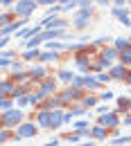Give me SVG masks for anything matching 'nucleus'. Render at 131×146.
<instances>
[{
  "label": "nucleus",
  "mask_w": 131,
  "mask_h": 146,
  "mask_svg": "<svg viewBox=\"0 0 131 146\" xmlns=\"http://www.w3.org/2000/svg\"><path fill=\"white\" fill-rule=\"evenodd\" d=\"M124 68H127L124 63L113 65V68H111V76H113V79H124V76H127V70H124Z\"/></svg>",
  "instance_id": "11"
},
{
  "label": "nucleus",
  "mask_w": 131,
  "mask_h": 146,
  "mask_svg": "<svg viewBox=\"0 0 131 146\" xmlns=\"http://www.w3.org/2000/svg\"><path fill=\"white\" fill-rule=\"evenodd\" d=\"M56 52L54 50H48V52H41V56H38V58H41V61H43V63H50V61H56Z\"/></svg>",
  "instance_id": "17"
},
{
  "label": "nucleus",
  "mask_w": 131,
  "mask_h": 146,
  "mask_svg": "<svg viewBox=\"0 0 131 146\" xmlns=\"http://www.w3.org/2000/svg\"><path fill=\"white\" fill-rule=\"evenodd\" d=\"M111 11H113V16H118V20H120L122 25L131 27V20H129V11H127V7H113Z\"/></svg>",
  "instance_id": "7"
},
{
  "label": "nucleus",
  "mask_w": 131,
  "mask_h": 146,
  "mask_svg": "<svg viewBox=\"0 0 131 146\" xmlns=\"http://www.w3.org/2000/svg\"><path fill=\"white\" fill-rule=\"evenodd\" d=\"M36 56H41V50H38V47H27V52L23 54V58H25V61H32V58H36Z\"/></svg>",
  "instance_id": "19"
},
{
  "label": "nucleus",
  "mask_w": 131,
  "mask_h": 146,
  "mask_svg": "<svg viewBox=\"0 0 131 146\" xmlns=\"http://www.w3.org/2000/svg\"><path fill=\"white\" fill-rule=\"evenodd\" d=\"M120 56V50H115V47H109V50H104L102 54H99V61L104 63V68H111L113 61Z\"/></svg>",
  "instance_id": "5"
},
{
  "label": "nucleus",
  "mask_w": 131,
  "mask_h": 146,
  "mask_svg": "<svg viewBox=\"0 0 131 146\" xmlns=\"http://www.w3.org/2000/svg\"><path fill=\"white\" fill-rule=\"evenodd\" d=\"M43 90H48L50 94L56 92V81H54V79H50V76H45V79H43Z\"/></svg>",
  "instance_id": "16"
},
{
  "label": "nucleus",
  "mask_w": 131,
  "mask_h": 146,
  "mask_svg": "<svg viewBox=\"0 0 131 146\" xmlns=\"http://www.w3.org/2000/svg\"><path fill=\"white\" fill-rule=\"evenodd\" d=\"M79 94H81V88H73V90H66V92H63L61 99H63V101H70V99H77Z\"/></svg>",
  "instance_id": "15"
},
{
  "label": "nucleus",
  "mask_w": 131,
  "mask_h": 146,
  "mask_svg": "<svg viewBox=\"0 0 131 146\" xmlns=\"http://www.w3.org/2000/svg\"><path fill=\"white\" fill-rule=\"evenodd\" d=\"M36 7H38V0H18V2L14 5V16H18V18H30Z\"/></svg>",
  "instance_id": "1"
},
{
  "label": "nucleus",
  "mask_w": 131,
  "mask_h": 146,
  "mask_svg": "<svg viewBox=\"0 0 131 146\" xmlns=\"http://www.w3.org/2000/svg\"><path fill=\"white\" fill-rule=\"evenodd\" d=\"M16 90V88H11V83H9V81H5V83H2V97H7V94H11V92Z\"/></svg>",
  "instance_id": "25"
},
{
  "label": "nucleus",
  "mask_w": 131,
  "mask_h": 146,
  "mask_svg": "<svg viewBox=\"0 0 131 146\" xmlns=\"http://www.w3.org/2000/svg\"><path fill=\"white\" fill-rule=\"evenodd\" d=\"M66 45H61V43H54V40H48V50H54V52H59V50H63Z\"/></svg>",
  "instance_id": "28"
},
{
  "label": "nucleus",
  "mask_w": 131,
  "mask_h": 146,
  "mask_svg": "<svg viewBox=\"0 0 131 146\" xmlns=\"http://www.w3.org/2000/svg\"><path fill=\"white\" fill-rule=\"evenodd\" d=\"M73 88H84V76H75V81H73Z\"/></svg>",
  "instance_id": "30"
},
{
  "label": "nucleus",
  "mask_w": 131,
  "mask_h": 146,
  "mask_svg": "<svg viewBox=\"0 0 131 146\" xmlns=\"http://www.w3.org/2000/svg\"><path fill=\"white\" fill-rule=\"evenodd\" d=\"M79 139H81V133H73V135L68 133V142H79Z\"/></svg>",
  "instance_id": "31"
},
{
  "label": "nucleus",
  "mask_w": 131,
  "mask_h": 146,
  "mask_svg": "<svg viewBox=\"0 0 131 146\" xmlns=\"http://www.w3.org/2000/svg\"><path fill=\"white\" fill-rule=\"evenodd\" d=\"M129 43H131V36H129Z\"/></svg>",
  "instance_id": "47"
},
{
  "label": "nucleus",
  "mask_w": 131,
  "mask_h": 146,
  "mask_svg": "<svg viewBox=\"0 0 131 146\" xmlns=\"http://www.w3.org/2000/svg\"><path fill=\"white\" fill-rule=\"evenodd\" d=\"M73 115H75V117H81V115H86V108H75Z\"/></svg>",
  "instance_id": "37"
},
{
  "label": "nucleus",
  "mask_w": 131,
  "mask_h": 146,
  "mask_svg": "<svg viewBox=\"0 0 131 146\" xmlns=\"http://www.w3.org/2000/svg\"><path fill=\"white\" fill-rule=\"evenodd\" d=\"M131 142V135H124V137H115L113 139V146H124V144H129Z\"/></svg>",
  "instance_id": "24"
},
{
  "label": "nucleus",
  "mask_w": 131,
  "mask_h": 146,
  "mask_svg": "<svg viewBox=\"0 0 131 146\" xmlns=\"http://www.w3.org/2000/svg\"><path fill=\"white\" fill-rule=\"evenodd\" d=\"M109 40H111V36H102V38H97V40H95V45H106Z\"/></svg>",
  "instance_id": "33"
},
{
  "label": "nucleus",
  "mask_w": 131,
  "mask_h": 146,
  "mask_svg": "<svg viewBox=\"0 0 131 146\" xmlns=\"http://www.w3.org/2000/svg\"><path fill=\"white\" fill-rule=\"evenodd\" d=\"M111 79H113L111 74H106V72H97V81H99V83H109Z\"/></svg>",
  "instance_id": "27"
},
{
  "label": "nucleus",
  "mask_w": 131,
  "mask_h": 146,
  "mask_svg": "<svg viewBox=\"0 0 131 146\" xmlns=\"http://www.w3.org/2000/svg\"><path fill=\"white\" fill-rule=\"evenodd\" d=\"M75 130H77V133H81L84 137H91V135H93V133H91V126H88V121H77Z\"/></svg>",
  "instance_id": "13"
},
{
  "label": "nucleus",
  "mask_w": 131,
  "mask_h": 146,
  "mask_svg": "<svg viewBox=\"0 0 131 146\" xmlns=\"http://www.w3.org/2000/svg\"><path fill=\"white\" fill-rule=\"evenodd\" d=\"M59 0H38V5H56Z\"/></svg>",
  "instance_id": "42"
},
{
  "label": "nucleus",
  "mask_w": 131,
  "mask_h": 146,
  "mask_svg": "<svg viewBox=\"0 0 131 146\" xmlns=\"http://www.w3.org/2000/svg\"><path fill=\"white\" fill-rule=\"evenodd\" d=\"M99 97H102V99H104V101H109V99H113V92H102V94H99Z\"/></svg>",
  "instance_id": "41"
},
{
  "label": "nucleus",
  "mask_w": 131,
  "mask_h": 146,
  "mask_svg": "<svg viewBox=\"0 0 131 146\" xmlns=\"http://www.w3.org/2000/svg\"><path fill=\"white\" fill-rule=\"evenodd\" d=\"M124 81H127V83H131V72H127V76H124Z\"/></svg>",
  "instance_id": "43"
},
{
  "label": "nucleus",
  "mask_w": 131,
  "mask_h": 146,
  "mask_svg": "<svg viewBox=\"0 0 131 146\" xmlns=\"http://www.w3.org/2000/svg\"><path fill=\"white\" fill-rule=\"evenodd\" d=\"M36 121H38V126H41V128H52V110H43V112H38Z\"/></svg>",
  "instance_id": "8"
},
{
  "label": "nucleus",
  "mask_w": 131,
  "mask_h": 146,
  "mask_svg": "<svg viewBox=\"0 0 131 146\" xmlns=\"http://www.w3.org/2000/svg\"><path fill=\"white\" fill-rule=\"evenodd\" d=\"M0 2H2V7H14L18 0H0Z\"/></svg>",
  "instance_id": "36"
},
{
  "label": "nucleus",
  "mask_w": 131,
  "mask_h": 146,
  "mask_svg": "<svg viewBox=\"0 0 131 146\" xmlns=\"http://www.w3.org/2000/svg\"><path fill=\"white\" fill-rule=\"evenodd\" d=\"M0 65H2V68H9V65H11V58H7V56H2V61H0Z\"/></svg>",
  "instance_id": "35"
},
{
  "label": "nucleus",
  "mask_w": 131,
  "mask_h": 146,
  "mask_svg": "<svg viewBox=\"0 0 131 146\" xmlns=\"http://www.w3.org/2000/svg\"><path fill=\"white\" fill-rule=\"evenodd\" d=\"M20 119H23V110L11 108V110H5V112H2V126H5V128H9V126H18Z\"/></svg>",
  "instance_id": "2"
},
{
  "label": "nucleus",
  "mask_w": 131,
  "mask_h": 146,
  "mask_svg": "<svg viewBox=\"0 0 131 146\" xmlns=\"http://www.w3.org/2000/svg\"><path fill=\"white\" fill-rule=\"evenodd\" d=\"M97 5H109V0H95Z\"/></svg>",
  "instance_id": "44"
},
{
  "label": "nucleus",
  "mask_w": 131,
  "mask_h": 146,
  "mask_svg": "<svg viewBox=\"0 0 131 146\" xmlns=\"http://www.w3.org/2000/svg\"><path fill=\"white\" fill-rule=\"evenodd\" d=\"M91 133H93V137H97V139H104V137H106V128H104V124H102V126H93V128H91Z\"/></svg>",
  "instance_id": "18"
},
{
  "label": "nucleus",
  "mask_w": 131,
  "mask_h": 146,
  "mask_svg": "<svg viewBox=\"0 0 131 146\" xmlns=\"http://www.w3.org/2000/svg\"><path fill=\"white\" fill-rule=\"evenodd\" d=\"M104 126H111V128H115V126H120V119H118V115H113V112H106V115H102V119H99Z\"/></svg>",
  "instance_id": "9"
},
{
  "label": "nucleus",
  "mask_w": 131,
  "mask_h": 146,
  "mask_svg": "<svg viewBox=\"0 0 131 146\" xmlns=\"http://www.w3.org/2000/svg\"><path fill=\"white\" fill-rule=\"evenodd\" d=\"M88 106H97V99L95 97H86L84 99V108H88Z\"/></svg>",
  "instance_id": "29"
},
{
  "label": "nucleus",
  "mask_w": 131,
  "mask_h": 146,
  "mask_svg": "<svg viewBox=\"0 0 131 146\" xmlns=\"http://www.w3.org/2000/svg\"><path fill=\"white\" fill-rule=\"evenodd\" d=\"M79 146H93V144H79Z\"/></svg>",
  "instance_id": "46"
},
{
  "label": "nucleus",
  "mask_w": 131,
  "mask_h": 146,
  "mask_svg": "<svg viewBox=\"0 0 131 146\" xmlns=\"http://www.w3.org/2000/svg\"><path fill=\"white\" fill-rule=\"evenodd\" d=\"M30 76H32V79H41V81H43L48 74H45V68H43V65H38V68H32V70H30Z\"/></svg>",
  "instance_id": "14"
},
{
  "label": "nucleus",
  "mask_w": 131,
  "mask_h": 146,
  "mask_svg": "<svg viewBox=\"0 0 131 146\" xmlns=\"http://www.w3.org/2000/svg\"><path fill=\"white\" fill-rule=\"evenodd\" d=\"M56 76H59L61 81H68V83H70V81H75V72H68V70H59Z\"/></svg>",
  "instance_id": "21"
},
{
  "label": "nucleus",
  "mask_w": 131,
  "mask_h": 146,
  "mask_svg": "<svg viewBox=\"0 0 131 146\" xmlns=\"http://www.w3.org/2000/svg\"><path fill=\"white\" fill-rule=\"evenodd\" d=\"M63 115L66 112H61V110H52V128H59V126H63L66 124V119H63Z\"/></svg>",
  "instance_id": "10"
},
{
  "label": "nucleus",
  "mask_w": 131,
  "mask_h": 146,
  "mask_svg": "<svg viewBox=\"0 0 131 146\" xmlns=\"http://www.w3.org/2000/svg\"><path fill=\"white\" fill-rule=\"evenodd\" d=\"M129 5H131V0H129Z\"/></svg>",
  "instance_id": "48"
},
{
  "label": "nucleus",
  "mask_w": 131,
  "mask_h": 146,
  "mask_svg": "<svg viewBox=\"0 0 131 146\" xmlns=\"http://www.w3.org/2000/svg\"><path fill=\"white\" fill-rule=\"evenodd\" d=\"M129 38H115V50H120V52H124L127 47H129Z\"/></svg>",
  "instance_id": "22"
},
{
  "label": "nucleus",
  "mask_w": 131,
  "mask_h": 146,
  "mask_svg": "<svg viewBox=\"0 0 131 146\" xmlns=\"http://www.w3.org/2000/svg\"><path fill=\"white\" fill-rule=\"evenodd\" d=\"M63 119H66V124H70V121L75 119V115H73V112H66V115H63Z\"/></svg>",
  "instance_id": "39"
},
{
  "label": "nucleus",
  "mask_w": 131,
  "mask_h": 146,
  "mask_svg": "<svg viewBox=\"0 0 131 146\" xmlns=\"http://www.w3.org/2000/svg\"><path fill=\"white\" fill-rule=\"evenodd\" d=\"M124 124H131V117H127V119H124Z\"/></svg>",
  "instance_id": "45"
},
{
  "label": "nucleus",
  "mask_w": 131,
  "mask_h": 146,
  "mask_svg": "<svg viewBox=\"0 0 131 146\" xmlns=\"http://www.w3.org/2000/svg\"><path fill=\"white\" fill-rule=\"evenodd\" d=\"M27 25V18H18V20H11V23H7V25H2V36H9L11 32H18Z\"/></svg>",
  "instance_id": "4"
},
{
  "label": "nucleus",
  "mask_w": 131,
  "mask_h": 146,
  "mask_svg": "<svg viewBox=\"0 0 131 146\" xmlns=\"http://www.w3.org/2000/svg\"><path fill=\"white\" fill-rule=\"evenodd\" d=\"M129 0H113V7H124Z\"/></svg>",
  "instance_id": "40"
},
{
  "label": "nucleus",
  "mask_w": 131,
  "mask_h": 146,
  "mask_svg": "<svg viewBox=\"0 0 131 146\" xmlns=\"http://www.w3.org/2000/svg\"><path fill=\"white\" fill-rule=\"evenodd\" d=\"M11 70H14V74H18L20 70H23V65H20L18 61H14V63H11Z\"/></svg>",
  "instance_id": "34"
},
{
  "label": "nucleus",
  "mask_w": 131,
  "mask_h": 146,
  "mask_svg": "<svg viewBox=\"0 0 131 146\" xmlns=\"http://www.w3.org/2000/svg\"><path fill=\"white\" fill-rule=\"evenodd\" d=\"M11 106H14V101H11V99H7V97H2V104H0L2 112H5V110H11Z\"/></svg>",
  "instance_id": "26"
},
{
  "label": "nucleus",
  "mask_w": 131,
  "mask_h": 146,
  "mask_svg": "<svg viewBox=\"0 0 131 146\" xmlns=\"http://www.w3.org/2000/svg\"><path fill=\"white\" fill-rule=\"evenodd\" d=\"M79 9H91V0H79Z\"/></svg>",
  "instance_id": "32"
},
{
  "label": "nucleus",
  "mask_w": 131,
  "mask_h": 146,
  "mask_svg": "<svg viewBox=\"0 0 131 146\" xmlns=\"http://www.w3.org/2000/svg\"><path fill=\"white\" fill-rule=\"evenodd\" d=\"M84 86H86V88H99V81H97V76H88V74H86V76H84Z\"/></svg>",
  "instance_id": "20"
},
{
  "label": "nucleus",
  "mask_w": 131,
  "mask_h": 146,
  "mask_svg": "<svg viewBox=\"0 0 131 146\" xmlns=\"http://www.w3.org/2000/svg\"><path fill=\"white\" fill-rule=\"evenodd\" d=\"M38 32H41V27H38V25H36V27H25V29H20V32H18V36H20V38H25V40H27V38L36 36Z\"/></svg>",
  "instance_id": "12"
},
{
  "label": "nucleus",
  "mask_w": 131,
  "mask_h": 146,
  "mask_svg": "<svg viewBox=\"0 0 131 146\" xmlns=\"http://www.w3.org/2000/svg\"><path fill=\"white\" fill-rule=\"evenodd\" d=\"M9 45V36H2V40H0V50H5Z\"/></svg>",
  "instance_id": "38"
},
{
  "label": "nucleus",
  "mask_w": 131,
  "mask_h": 146,
  "mask_svg": "<svg viewBox=\"0 0 131 146\" xmlns=\"http://www.w3.org/2000/svg\"><path fill=\"white\" fill-rule=\"evenodd\" d=\"M16 135H18L20 139H23V137H34V135H36V126H34V124H18Z\"/></svg>",
  "instance_id": "6"
},
{
  "label": "nucleus",
  "mask_w": 131,
  "mask_h": 146,
  "mask_svg": "<svg viewBox=\"0 0 131 146\" xmlns=\"http://www.w3.org/2000/svg\"><path fill=\"white\" fill-rule=\"evenodd\" d=\"M91 14H93L91 9H79L75 14V18H73V25H75L77 29H84V27L91 23Z\"/></svg>",
  "instance_id": "3"
},
{
  "label": "nucleus",
  "mask_w": 131,
  "mask_h": 146,
  "mask_svg": "<svg viewBox=\"0 0 131 146\" xmlns=\"http://www.w3.org/2000/svg\"><path fill=\"white\" fill-rule=\"evenodd\" d=\"M43 40H45V38L41 36V34H36L34 38H27V47H38V45H41Z\"/></svg>",
  "instance_id": "23"
}]
</instances>
